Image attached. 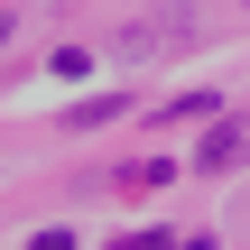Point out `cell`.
<instances>
[{
    "mask_svg": "<svg viewBox=\"0 0 250 250\" xmlns=\"http://www.w3.org/2000/svg\"><path fill=\"white\" fill-rule=\"evenodd\" d=\"M241 158H250V139H241V130H213V139L195 148V176H223V167H241Z\"/></svg>",
    "mask_w": 250,
    "mask_h": 250,
    "instance_id": "6da1fadb",
    "label": "cell"
},
{
    "mask_svg": "<svg viewBox=\"0 0 250 250\" xmlns=\"http://www.w3.org/2000/svg\"><path fill=\"white\" fill-rule=\"evenodd\" d=\"M28 250H74V232H37V241H28Z\"/></svg>",
    "mask_w": 250,
    "mask_h": 250,
    "instance_id": "7a4b0ae2",
    "label": "cell"
}]
</instances>
